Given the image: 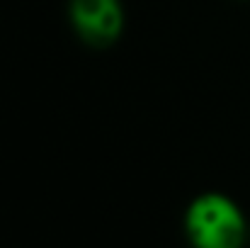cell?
<instances>
[{
  "instance_id": "1",
  "label": "cell",
  "mask_w": 250,
  "mask_h": 248,
  "mask_svg": "<svg viewBox=\"0 0 250 248\" xmlns=\"http://www.w3.org/2000/svg\"><path fill=\"white\" fill-rule=\"evenodd\" d=\"M182 236L189 248H248L250 219L231 195L207 190L187 202Z\"/></svg>"
},
{
  "instance_id": "2",
  "label": "cell",
  "mask_w": 250,
  "mask_h": 248,
  "mask_svg": "<svg viewBox=\"0 0 250 248\" xmlns=\"http://www.w3.org/2000/svg\"><path fill=\"white\" fill-rule=\"evenodd\" d=\"M68 22L83 44L107 49L122 39L126 10L122 0H68Z\"/></svg>"
}]
</instances>
